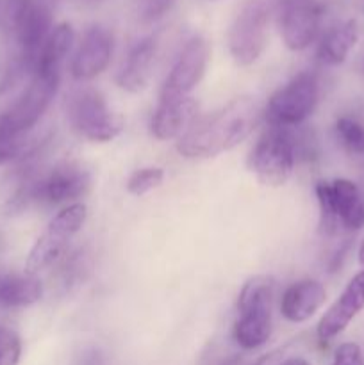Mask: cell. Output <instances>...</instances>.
Instances as JSON below:
<instances>
[{
	"label": "cell",
	"instance_id": "cell-1",
	"mask_svg": "<svg viewBox=\"0 0 364 365\" xmlns=\"http://www.w3.org/2000/svg\"><path fill=\"white\" fill-rule=\"evenodd\" d=\"M263 109L252 96H238L211 116L196 120L177 141L186 159H209L245 141L259 125Z\"/></svg>",
	"mask_w": 364,
	"mask_h": 365
},
{
	"label": "cell",
	"instance_id": "cell-2",
	"mask_svg": "<svg viewBox=\"0 0 364 365\" xmlns=\"http://www.w3.org/2000/svg\"><path fill=\"white\" fill-rule=\"evenodd\" d=\"M275 280L268 274L252 277L239 292L234 339L243 349L266 344L273 330Z\"/></svg>",
	"mask_w": 364,
	"mask_h": 365
},
{
	"label": "cell",
	"instance_id": "cell-3",
	"mask_svg": "<svg viewBox=\"0 0 364 365\" xmlns=\"http://www.w3.org/2000/svg\"><path fill=\"white\" fill-rule=\"evenodd\" d=\"M59 73H32L31 84L16 102L0 114V138L25 135L45 114L59 88Z\"/></svg>",
	"mask_w": 364,
	"mask_h": 365
},
{
	"label": "cell",
	"instance_id": "cell-4",
	"mask_svg": "<svg viewBox=\"0 0 364 365\" xmlns=\"http://www.w3.org/2000/svg\"><path fill=\"white\" fill-rule=\"evenodd\" d=\"M296 157L291 127H270L253 146L250 168L264 185L278 187L291 177Z\"/></svg>",
	"mask_w": 364,
	"mask_h": 365
},
{
	"label": "cell",
	"instance_id": "cell-5",
	"mask_svg": "<svg viewBox=\"0 0 364 365\" xmlns=\"http://www.w3.org/2000/svg\"><path fill=\"white\" fill-rule=\"evenodd\" d=\"M88 217V207L84 203H71L50 220L46 230L36 239L34 246L25 260V274L36 277L61 259L68 241L77 234Z\"/></svg>",
	"mask_w": 364,
	"mask_h": 365
},
{
	"label": "cell",
	"instance_id": "cell-6",
	"mask_svg": "<svg viewBox=\"0 0 364 365\" xmlns=\"http://www.w3.org/2000/svg\"><path fill=\"white\" fill-rule=\"evenodd\" d=\"M271 9L264 0H252L232 21L227 34L228 52L239 66H250L263 56L268 45Z\"/></svg>",
	"mask_w": 364,
	"mask_h": 365
},
{
	"label": "cell",
	"instance_id": "cell-7",
	"mask_svg": "<svg viewBox=\"0 0 364 365\" xmlns=\"http://www.w3.org/2000/svg\"><path fill=\"white\" fill-rule=\"evenodd\" d=\"M68 120L81 138L107 143L123 128V121L109 109L106 98L95 89H81L68 102Z\"/></svg>",
	"mask_w": 364,
	"mask_h": 365
},
{
	"label": "cell",
	"instance_id": "cell-8",
	"mask_svg": "<svg viewBox=\"0 0 364 365\" xmlns=\"http://www.w3.org/2000/svg\"><path fill=\"white\" fill-rule=\"evenodd\" d=\"M320 86L313 73H300L275 91L264 109L270 127H298L316 109Z\"/></svg>",
	"mask_w": 364,
	"mask_h": 365
},
{
	"label": "cell",
	"instance_id": "cell-9",
	"mask_svg": "<svg viewBox=\"0 0 364 365\" xmlns=\"http://www.w3.org/2000/svg\"><path fill=\"white\" fill-rule=\"evenodd\" d=\"M318 0H277L278 29L284 45L293 52L305 50L316 39L321 25Z\"/></svg>",
	"mask_w": 364,
	"mask_h": 365
},
{
	"label": "cell",
	"instance_id": "cell-10",
	"mask_svg": "<svg viewBox=\"0 0 364 365\" xmlns=\"http://www.w3.org/2000/svg\"><path fill=\"white\" fill-rule=\"evenodd\" d=\"M211 48L209 43L202 36H195L186 43L177 61L171 66L161 89V98H177V96H189V93L198 86L206 75L207 63H209Z\"/></svg>",
	"mask_w": 364,
	"mask_h": 365
},
{
	"label": "cell",
	"instance_id": "cell-11",
	"mask_svg": "<svg viewBox=\"0 0 364 365\" xmlns=\"http://www.w3.org/2000/svg\"><path fill=\"white\" fill-rule=\"evenodd\" d=\"M13 25L25 63L34 70L39 52L54 29L50 11L34 0H16L13 7Z\"/></svg>",
	"mask_w": 364,
	"mask_h": 365
},
{
	"label": "cell",
	"instance_id": "cell-12",
	"mask_svg": "<svg viewBox=\"0 0 364 365\" xmlns=\"http://www.w3.org/2000/svg\"><path fill=\"white\" fill-rule=\"evenodd\" d=\"M113 34L102 25L88 29L71 59V75L77 81H91L107 70L113 57Z\"/></svg>",
	"mask_w": 364,
	"mask_h": 365
},
{
	"label": "cell",
	"instance_id": "cell-13",
	"mask_svg": "<svg viewBox=\"0 0 364 365\" xmlns=\"http://www.w3.org/2000/svg\"><path fill=\"white\" fill-rule=\"evenodd\" d=\"M91 184L88 170L75 163H63L54 168L34 189V196L52 205L77 200Z\"/></svg>",
	"mask_w": 364,
	"mask_h": 365
},
{
	"label": "cell",
	"instance_id": "cell-14",
	"mask_svg": "<svg viewBox=\"0 0 364 365\" xmlns=\"http://www.w3.org/2000/svg\"><path fill=\"white\" fill-rule=\"evenodd\" d=\"M364 309V271L357 273L352 280L348 282L343 294L339 296L338 302L325 312L318 323V339L321 342H330L332 339L338 337L339 334L346 330L353 317Z\"/></svg>",
	"mask_w": 364,
	"mask_h": 365
},
{
	"label": "cell",
	"instance_id": "cell-15",
	"mask_svg": "<svg viewBox=\"0 0 364 365\" xmlns=\"http://www.w3.org/2000/svg\"><path fill=\"white\" fill-rule=\"evenodd\" d=\"M196 113H198V103L191 96L159 98L150 130L159 141L181 139L196 121Z\"/></svg>",
	"mask_w": 364,
	"mask_h": 365
},
{
	"label": "cell",
	"instance_id": "cell-16",
	"mask_svg": "<svg viewBox=\"0 0 364 365\" xmlns=\"http://www.w3.org/2000/svg\"><path fill=\"white\" fill-rule=\"evenodd\" d=\"M325 299H327V291L320 282H298L293 284L282 296L280 312L291 323H303L323 307Z\"/></svg>",
	"mask_w": 364,
	"mask_h": 365
},
{
	"label": "cell",
	"instance_id": "cell-17",
	"mask_svg": "<svg viewBox=\"0 0 364 365\" xmlns=\"http://www.w3.org/2000/svg\"><path fill=\"white\" fill-rule=\"evenodd\" d=\"M156 56V39L145 38L128 52L123 68L118 73L116 82L128 93H139L150 81V68Z\"/></svg>",
	"mask_w": 364,
	"mask_h": 365
},
{
	"label": "cell",
	"instance_id": "cell-18",
	"mask_svg": "<svg viewBox=\"0 0 364 365\" xmlns=\"http://www.w3.org/2000/svg\"><path fill=\"white\" fill-rule=\"evenodd\" d=\"M330 189L341 227L352 232L364 228V192L359 185L348 178H335L330 182Z\"/></svg>",
	"mask_w": 364,
	"mask_h": 365
},
{
	"label": "cell",
	"instance_id": "cell-19",
	"mask_svg": "<svg viewBox=\"0 0 364 365\" xmlns=\"http://www.w3.org/2000/svg\"><path fill=\"white\" fill-rule=\"evenodd\" d=\"M75 41V31L68 21L56 25L52 29V32L46 38L45 45H43L41 52H39L38 61L34 64L36 71H43V73H59L61 75V66H63V61L66 59V56L70 53L71 46Z\"/></svg>",
	"mask_w": 364,
	"mask_h": 365
},
{
	"label": "cell",
	"instance_id": "cell-20",
	"mask_svg": "<svg viewBox=\"0 0 364 365\" xmlns=\"http://www.w3.org/2000/svg\"><path fill=\"white\" fill-rule=\"evenodd\" d=\"M359 39V27L355 20H346L343 24L332 27L321 38L318 56L328 66H338L346 61L352 48Z\"/></svg>",
	"mask_w": 364,
	"mask_h": 365
},
{
	"label": "cell",
	"instance_id": "cell-21",
	"mask_svg": "<svg viewBox=\"0 0 364 365\" xmlns=\"http://www.w3.org/2000/svg\"><path fill=\"white\" fill-rule=\"evenodd\" d=\"M43 296L41 282L31 274H9L0 278V305L21 309L38 303Z\"/></svg>",
	"mask_w": 364,
	"mask_h": 365
},
{
	"label": "cell",
	"instance_id": "cell-22",
	"mask_svg": "<svg viewBox=\"0 0 364 365\" xmlns=\"http://www.w3.org/2000/svg\"><path fill=\"white\" fill-rule=\"evenodd\" d=\"M335 134L345 150L355 155H364V127L352 118H339L335 121Z\"/></svg>",
	"mask_w": 364,
	"mask_h": 365
},
{
	"label": "cell",
	"instance_id": "cell-23",
	"mask_svg": "<svg viewBox=\"0 0 364 365\" xmlns=\"http://www.w3.org/2000/svg\"><path fill=\"white\" fill-rule=\"evenodd\" d=\"M316 198L320 203V227L327 235H332L338 232L339 220L335 214L334 202H332V189L330 182H318L316 184Z\"/></svg>",
	"mask_w": 364,
	"mask_h": 365
},
{
	"label": "cell",
	"instance_id": "cell-24",
	"mask_svg": "<svg viewBox=\"0 0 364 365\" xmlns=\"http://www.w3.org/2000/svg\"><path fill=\"white\" fill-rule=\"evenodd\" d=\"M164 180V171L161 168H143L132 173L127 182V191L134 196H143L159 187Z\"/></svg>",
	"mask_w": 364,
	"mask_h": 365
},
{
	"label": "cell",
	"instance_id": "cell-25",
	"mask_svg": "<svg viewBox=\"0 0 364 365\" xmlns=\"http://www.w3.org/2000/svg\"><path fill=\"white\" fill-rule=\"evenodd\" d=\"M21 359V341L16 331L0 327V365H18Z\"/></svg>",
	"mask_w": 364,
	"mask_h": 365
},
{
	"label": "cell",
	"instance_id": "cell-26",
	"mask_svg": "<svg viewBox=\"0 0 364 365\" xmlns=\"http://www.w3.org/2000/svg\"><path fill=\"white\" fill-rule=\"evenodd\" d=\"M25 135H16V138H0V166L9 163V160L16 159L18 155H21L25 145H27Z\"/></svg>",
	"mask_w": 364,
	"mask_h": 365
},
{
	"label": "cell",
	"instance_id": "cell-27",
	"mask_svg": "<svg viewBox=\"0 0 364 365\" xmlns=\"http://www.w3.org/2000/svg\"><path fill=\"white\" fill-rule=\"evenodd\" d=\"M332 365H364L363 351L353 342H345V344H341L335 349Z\"/></svg>",
	"mask_w": 364,
	"mask_h": 365
},
{
	"label": "cell",
	"instance_id": "cell-28",
	"mask_svg": "<svg viewBox=\"0 0 364 365\" xmlns=\"http://www.w3.org/2000/svg\"><path fill=\"white\" fill-rule=\"evenodd\" d=\"M171 4H173V0H138L139 14L145 20H156L170 9Z\"/></svg>",
	"mask_w": 364,
	"mask_h": 365
},
{
	"label": "cell",
	"instance_id": "cell-29",
	"mask_svg": "<svg viewBox=\"0 0 364 365\" xmlns=\"http://www.w3.org/2000/svg\"><path fill=\"white\" fill-rule=\"evenodd\" d=\"M282 365H310V364L307 362L305 359H289V360H285Z\"/></svg>",
	"mask_w": 364,
	"mask_h": 365
},
{
	"label": "cell",
	"instance_id": "cell-30",
	"mask_svg": "<svg viewBox=\"0 0 364 365\" xmlns=\"http://www.w3.org/2000/svg\"><path fill=\"white\" fill-rule=\"evenodd\" d=\"M359 264L364 267V239L359 246Z\"/></svg>",
	"mask_w": 364,
	"mask_h": 365
}]
</instances>
